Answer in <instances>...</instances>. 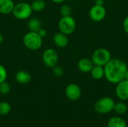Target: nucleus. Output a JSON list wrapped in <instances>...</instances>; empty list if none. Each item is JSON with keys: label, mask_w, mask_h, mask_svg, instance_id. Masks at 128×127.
Listing matches in <instances>:
<instances>
[{"label": "nucleus", "mask_w": 128, "mask_h": 127, "mask_svg": "<svg viewBox=\"0 0 128 127\" xmlns=\"http://www.w3.org/2000/svg\"><path fill=\"white\" fill-rule=\"evenodd\" d=\"M104 67L105 79L112 84H117L122 81L128 69L126 63L119 58H111Z\"/></svg>", "instance_id": "1"}, {"label": "nucleus", "mask_w": 128, "mask_h": 127, "mask_svg": "<svg viewBox=\"0 0 128 127\" xmlns=\"http://www.w3.org/2000/svg\"><path fill=\"white\" fill-rule=\"evenodd\" d=\"M22 43L28 49L32 51H36L41 48L43 43V38L40 37L38 32L29 31L23 36Z\"/></svg>", "instance_id": "2"}, {"label": "nucleus", "mask_w": 128, "mask_h": 127, "mask_svg": "<svg viewBox=\"0 0 128 127\" xmlns=\"http://www.w3.org/2000/svg\"><path fill=\"white\" fill-rule=\"evenodd\" d=\"M32 12L33 10L32 9L31 4L25 1H21L15 4L12 11V14L16 19L19 20H24L29 19L32 14Z\"/></svg>", "instance_id": "3"}, {"label": "nucleus", "mask_w": 128, "mask_h": 127, "mask_svg": "<svg viewBox=\"0 0 128 127\" xmlns=\"http://www.w3.org/2000/svg\"><path fill=\"white\" fill-rule=\"evenodd\" d=\"M112 58L111 52L108 49L99 48L94 51L92 55L91 59L94 65L104 67Z\"/></svg>", "instance_id": "4"}, {"label": "nucleus", "mask_w": 128, "mask_h": 127, "mask_svg": "<svg viewBox=\"0 0 128 127\" xmlns=\"http://www.w3.org/2000/svg\"><path fill=\"white\" fill-rule=\"evenodd\" d=\"M115 101L110 97H104L99 99L94 104V109L95 112L100 115H105L113 111Z\"/></svg>", "instance_id": "5"}, {"label": "nucleus", "mask_w": 128, "mask_h": 127, "mask_svg": "<svg viewBox=\"0 0 128 127\" xmlns=\"http://www.w3.org/2000/svg\"><path fill=\"white\" fill-rule=\"evenodd\" d=\"M58 27L59 31L69 35L74 32L76 27V22L72 16H62L58 21Z\"/></svg>", "instance_id": "6"}, {"label": "nucleus", "mask_w": 128, "mask_h": 127, "mask_svg": "<svg viewBox=\"0 0 128 127\" xmlns=\"http://www.w3.org/2000/svg\"><path fill=\"white\" fill-rule=\"evenodd\" d=\"M42 61L45 66L48 67H53L58 61V55L57 52L52 48L46 49L44 51L42 55Z\"/></svg>", "instance_id": "7"}, {"label": "nucleus", "mask_w": 128, "mask_h": 127, "mask_svg": "<svg viewBox=\"0 0 128 127\" xmlns=\"http://www.w3.org/2000/svg\"><path fill=\"white\" fill-rule=\"evenodd\" d=\"M89 17L94 22H101L106 16V10L103 5L94 4L89 10Z\"/></svg>", "instance_id": "8"}, {"label": "nucleus", "mask_w": 128, "mask_h": 127, "mask_svg": "<svg viewBox=\"0 0 128 127\" xmlns=\"http://www.w3.org/2000/svg\"><path fill=\"white\" fill-rule=\"evenodd\" d=\"M65 95L66 97L72 101H76L79 100L81 97L82 91L80 87L75 84V83H70L65 88Z\"/></svg>", "instance_id": "9"}, {"label": "nucleus", "mask_w": 128, "mask_h": 127, "mask_svg": "<svg viewBox=\"0 0 128 127\" xmlns=\"http://www.w3.org/2000/svg\"><path fill=\"white\" fill-rule=\"evenodd\" d=\"M116 97L122 101L128 100V80L123 79L116 84Z\"/></svg>", "instance_id": "10"}, {"label": "nucleus", "mask_w": 128, "mask_h": 127, "mask_svg": "<svg viewBox=\"0 0 128 127\" xmlns=\"http://www.w3.org/2000/svg\"><path fill=\"white\" fill-rule=\"evenodd\" d=\"M52 40L55 45L58 48H64L68 45L69 43V39L68 35L61 31L56 32L53 35Z\"/></svg>", "instance_id": "11"}, {"label": "nucleus", "mask_w": 128, "mask_h": 127, "mask_svg": "<svg viewBox=\"0 0 128 127\" xmlns=\"http://www.w3.org/2000/svg\"><path fill=\"white\" fill-rule=\"evenodd\" d=\"M93 67L94 64L91 58H82L80 59L77 63V67L79 70L83 73H90Z\"/></svg>", "instance_id": "12"}, {"label": "nucleus", "mask_w": 128, "mask_h": 127, "mask_svg": "<svg viewBox=\"0 0 128 127\" xmlns=\"http://www.w3.org/2000/svg\"><path fill=\"white\" fill-rule=\"evenodd\" d=\"M15 79L16 82L21 85H26L30 82L32 79L31 74L26 70H19L15 74Z\"/></svg>", "instance_id": "13"}, {"label": "nucleus", "mask_w": 128, "mask_h": 127, "mask_svg": "<svg viewBox=\"0 0 128 127\" xmlns=\"http://www.w3.org/2000/svg\"><path fill=\"white\" fill-rule=\"evenodd\" d=\"M14 5L15 4L13 0H0V13H11L14 7Z\"/></svg>", "instance_id": "14"}, {"label": "nucleus", "mask_w": 128, "mask_h": 127, "mask_svg": "<svg viewBox=\"0 0 128 127\" xmlns=\"http://www.w3.org/2000/svg\"><path fill=\"white\" fill-rule=\"evenodd\" d=\"M27 27L29 31L38 32L42 28V22L38 18H31L28 20Z\"/></svg>", "instance_id": "15"}, {"label": "nucleus", "mask_w": 128, "mask_h": 127, "mask_svg": "<svg viewBox=\"0 0 128 127\" xmlns=\"http://www.w3.org/2000/svg\"><path fill=\"white\" fill-rule=\"evenodd\" d=\"M90 74L92 77L95 80H100L104 77V67L102 66L94 65Z\"/></svg>", "instance_id": "16"}, {"label": "nucleus", "mask_w": 128, "mask_h": 127, "mask_svg": "<svg viewBox=\"0 0 128 127\" xmlns=\"http://www.w3.org/2000/svg\"><path fill=\"white\" fill-rule=\"evenodd\" d=\"M107 127H128L126 121L120 117H112L107 123Z\"/></svg>", "instance_id": "17"}, {"label": "nucleus", "mask_w": 128, "mask_h": 127, "mask_svg": "<svg viewBox=\"0 0 128 127\" xmlns=\"http://www.w3.org/2000/svg\"><path fill=\"white\" fill-rule=\"evenodd\" d=\"M113 111L117 114V115H124L128 111V106L126 103H124L123 101L122 102H118L115 103Z\"/></svg>", "instance_id": "18"}, {"label": "nucleus", "mask_w": 128, "mask_h": 127, "mask_svg": "<svg viewBox=\"0 0 128 127\" xmlns=\"http://www.w3.org/2000/svg\"><path fill=\"white\" fill-rule=\"evenodd\" d=\"M31 7L33 11L40 12L45 8L46 2L44 0H34L31 4Z\"/></svg>", "instance_id": "19"}, {"label": "nucleus", "mask_w": 128, "mask_h": 127, "mask_svg": "<svg viewBox=\"0 0 128 127\" xmlns=\"http://www.w3.org/2000/svg\"><path fill=\"white\" fill-rule=\"evenodd\" d=\"M11 110V106L8 102H1L0 103V115H6L10 113Z\"/></svg>", "instance_id": "20"}, {"label": "nucleus", "mask_w": 128, "mask_h": 127, "mask_svg": "<svg viewBox=\"0 0 128 127\" xmlns=\"http://www.w3.org/2000/svg\"><path fill=\"white\" fill-rule=\"evenodd\" d=\"M71 13H72V8L69 4H63L60 7V13L62 16H71Z\"/></svg>", "instance_id": "21"}, {"label": "nucleus", "mask_w": 128, "mask_h": 127, "mask_svg": "<svg viewBox=\"0 0 128 127\" xmlns=\"http://www.w3.org/2000/svg\"><path fill=\"white\" fill-rule=\"evenodd\" d=\"M10 91V85L6 81L0 83V94L3 95H6L9 94Z\"/></svg>", "instance_id": "22"}, {"label": "nucleus", "mask_w": 128, "mask_h": 127, "mask_svg": "<svg viewBox=\"0 0 128 127\" xmlns=\"http://www.w3.org/2000/svg\"><path fill=\"white\" fill-rule=\"evenodd\" d=\"M52 73L54 74V76H56V77H62L64 73V70L63 69V67L60 65H56L53 67H52Z\"/></svg>", "instance_id": "23"}, {"label": "nucleus", "mask_w": 128, "mask_h": 127, "mask_svg": "<svg viewBox=\"0 0 128 127\" xmlns=\"http://www.w3.org/2000/svg\"><path fill=\"white\" fill-rule=\"evenodd\" d=\"M7 77H8V72L6 68L2 64H0V83L6 81Z\"/></svg>", "instance_id": "24"}, {"label": "nucleus", "mask_w": 128, "mask_h": 127, "mask_svg": "<svg viewBox=\"0 0 128 127\" xmlns=\"http://www.w3.org/2000/svg\"><path fill=\"white\" fill-rule=\"evenodd\" d=\"M122 26H123L124 31L127 34H128V16H127L124 18V21H123Z\"/></svg>", "instance_id": "25"}, {"label": "nucleus", "mask_w": 128, "mask_h": 127, "mask_svg": "<svg viewBox=\"0 0 128 127\" xmlns=\"http://www.w3.org/2000/svg\"><path fill=\"white\" fill-rule=\"evenodd\" d=\"M38 34L40 35V37L41 38H44V37L46 36V34H47V32H46V29H44V28H41L38 31Z\"/></svg>", "instance_id": "26"}, {"label": "nucleus", "mask_w": 128, "mask_h": 127, "mask_svg": "<svg viewBox=\"0 0 128 127\" xmlns=\"http://www.w3.org/2000/svg\"><path fill=\"white\" fill-rule=\"evenodd\" d=\"M95 4L104 6V0H95Z\"/></svg>", "instance_id": "27"}, {"label": "nucleus", "mask_w": 128, "mask_h": 127, "mask_svg": "<svg viewBox=\"0 0 128 127\" xmlns=\"http://www.w3.org/2000/svg\"><path fill=\"white\" fill-rule=\"evenodd\" d=\"M52 2H54V3H56V4H60V3H62V2H64L65 0H51Z\"/></svg>", "instance_id": "28"}, {"label": "nucleus", "mask_w": 128, "mask_h": 127, "mask_svg": "<svg viewBox=\"0 0 128 127\" xmlns=\"http://www.w3.org/2000/svg\"><path fill=\"white\" fill-rule=\"evenodd\" d=\"M124 79L128 80V68L127 69L126 72H125V74H124Z\"/></svg>", "instance_id": "29"}, {"label": "nucleus", "mask_w": 128, "mask_h": 127, "mask_svg": "<svg viewBox=\"0 0 128 127\" xmlns=\"http://www.w3.org/2000/svg\"><path fill=\"white\" fill-rule=\"evenodd\" d=\"M3 40H4L3 36H2V34L0 33V44H2V43L3 42Z\"/></svg>", "instance_id": "30"}]
</instances>
